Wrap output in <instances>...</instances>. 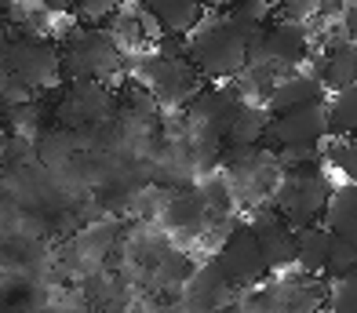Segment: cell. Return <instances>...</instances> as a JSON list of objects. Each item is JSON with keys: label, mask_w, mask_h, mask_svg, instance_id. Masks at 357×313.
Wrapping results in <instances>:
<instances>
[{"label": "cell", "mask_w": 357, "mask_h": 313, "mask_svg": "<svg viewBox=\"0 0 357 313\" xmlns=\"http://www.w3.org/2000/svg\"><path fill=\"white\" fill-rule=\"evenodd\" d=\"M248 44L252 37L234 15H208L190 33V62L212 80H237L248 70Z\"/></svg>", "instance_id": "cell-1"}, {"label": "cell", "mask_w": 357, "mask_h": 313, "mask_svg": "<svg viewBox=\"0 0 357 313\" xmlns=\"http://www.w3.org/2000/svg\"><path fill=\"white\" fill-rule=\"evenodd\" d=\"M62 66L70 80H117L124 73V47L113 40L109 29L77 26L62 40Z\"/></svg>", "instance_id": "cell-2"}, {"label": "cell", "mask_w": 357, "mask_h": 313, "mask_svg": "<svg viewBox=\"0 0 357 313\" xmlns=\"http://www.w3.org/2000/svg\"><path fill=\"white\" fill-rule=\"evenodd\" d=\"M0 77L19 80L22 88H29L33 95L52 91L62 84L66 66H62V47H55L44 37H11L8 55L0 62Z\"/></svg>", "instance_id": "cell-3"}, {"label": "cell", "mask_w": 357, "mask_h": 313, "mask_svg": "<svg viewBox=\"0 0 357 313\" xmlns=\"http://www.w3.org/2000/svg\"><path fill=\"white\" fill-rule=\"evenodd\" d=\"M332 190L335 186L324 178V171L317 164L299 168V171H284L281 186H278V211L284 215V222L291 229H306L328 211Z\"/></svg>", "instance_id": "cell-4"}, {"label": "cell", "mask_w": 357, "mask_h": 313, "mask_svg": "<svg viewBox=\"0 0 357 313\" xmlns=\"http://www.w3.org/2000/svg\"><path fill=\"white\" fill-rule=\"evenodd\" d=\"M306 47H310V33L303 22H270L248 44V70H270L278 77L281 70H291L306 59Z\"/></svg>", "instance_id": "cell-5"}, {"label": "cell", "mask_w": 357, "mask_h": 313, "mask_svg": "<svg viewBox=\"0 0 357 313\" xmlns=\"http://www.w3.org/2000/svg\"><path fill=\"white\" fill-rule=\"evenodd\" d=\"M113 113V95L99 80H70L55 102V124L62 131H84V128H102V121Z\"/></svg>", "instance_id": "cell-6"}, {"label": "cell", "mask_w": 357, "mask_h": 313, "mask_svg": "<svg viewBox=\"0 0 357 313\" xmlns=\"http://www.w3.org/2000/svg\"><path fill=\"white\" fill-rule=\"evenodd\" d=\"M215 262H219V270H222L230 288H255L270 273L266 259H263V248H259L255 226H237L234 234L222 241Z\"/></svg>", "instance_id": "cell-7"}, {"label": "cell", "mask_w": 357, "mask_h": 313, "mask_svg": "<svg viewBox=\"0 0 357 313\" xmlns=\"http://www.w3.org/2000/svg\"><path fill=\"white\" fill-rule=\"evenodd\" d=\"M139 70V80L146 84V91H150L153 98H160V102H183V98H197V70H193V62L183 59H160L157 52L153 55H142L135 62Z\"/></svg>", "instance_id": "cell-8"}, {"label": "cell", "mask_w": 357, "mask_h": 313, "mask_svg": "<svg viewBox=\"0 0 357 313\" xmlns=\"http://www.w3.org/2000/svg\"><path fill=\"white\" fill-rule=\"evenodd\" d=\"M328 131L332 121H328V102H324V106H306L296 113L270 117L266 139L273 142V150H288V146H317Z\"/></svg>", "instance_id": "cell-9"}, {"label": "cell", "mask_w": 357, "mask_h": 313, "mask_svg": "<svg viewBox=\"0 0 357 313\" xmlns=\"http://www.w3.org/2000/svg\"><path fill=\"white\" fill-rule=\"evenodd\" d=\"M324 84L314 77V73H288V77H278L273 91L266 95V113L270 117H281V113H296V109H306V106H324Z\"/></svg>", "instance_id": "cell-10"}, {"label": "cell", "mask_w": 357, "mask_h": 313, "mask_svg": "<svg viewBox=\"0 0 357 313\" xmlns=\"http://www.w3.org/2000/svg\"><path fill=\"white\" fill-rule=\"evenodd\" d=\"M314 77L324 84L328 95L357 88V40H335L324 47V55L317 59Z\"/></svg>", "instance_id": "cell-11"}, {"label": "cell", "mask_w": 357, "mask_h": 313, "mask_svg": "<svg viewBox=\"0 0 357 313\" xmlns=\"http://www.w3.org/2000/svg\"><path fill=\"white\" fill-rule=\"evenodd\" d=\"M255 234H259V248H263L266 270H284L291 262H299V234L284 219H273L266 211V215L259 219Z\"/></svg>", "instance_id": "cell-12"}, {"label": "cell", "mask_w": 357, "mask_h": 313, "mask_svg": "<svg viewBox=\"0 0 357 313\" xmlns=\"http://www.w3.org/2000/svg\"><path fill=\"white\" fill-rule=\"evenodd\" d=\"M146 11L160 22V29L175 33V37H190L208 19L201 0H146Z\"/></svg>", "instance_id": "cell-13"}, {"label": "cell", "mask_w": 357, "mask_h": 313, "mask_svg": "<svg viewBox=\"0 0 357 313\" xmlns=\"http://www.w3.org/2000/svg\"><path fill=\"white\" fill-rule=\"evenodd\" d=\"M324 226H328L335 237H347L350 244H357V183L332 190L328 211H324Z\"/></svg>", "instance_id": "cell-14"}, {"label": "cell", "mask_w": 357, "mask_h": 313, "mask_svg": "<svg viewBox=\"0 0 357 313\" xmlns=\"http://www.w3.org/2000/svg\"><path fill=\"white\" fill-rule=\"evenodd\" d=\"M299 234V266L303 273H310V277H324V266H328V252H332V241L335 234L328 226H306V229H296Z\"/></svg>", "instance_id": "cell-15"}, {"label": "cell", "mask_w": 357, "mask_h": 313, "mask_svg": "<svg viewBox=\"0 0 357 313\" xmlns=\"http://www.w3.org/2000/svg\"><path fill=\"white\" fill-rule=\"evenodd\" d=\"M270 131V113L266 106H252V102H241L234 121H230V131H226V142L230 146H259Z\"/></svg>", "instance_id": "cell-16"}, {"label": "cell", "mask_w": 357, "mask_h": 313, "mask_svg": "<svg viewBox=\"0 0 357 313\" xmlns=\"http://www.w3.org/2000/svg\"><path fill=\"white\" fill-rule=\"evenodd\" d=\"M208 219L212 215H208V208L201 204L197 193H178V197H172V201L165 204V222L172 229H178V234H190V237L201 234Z\"/></svg>", "instance_id": "cell-17"}, {"label": "cell", "mask_w": 357, "mask_h": 313, "mask_svg": "<svg viewBox=\"0 0 357 313\" xmlns=\"http://www.w3.org/2000/svg\"><path fill=\"white\" fill-rule=\"evenodd\" d=\"M230 291V284H226V277L219 270V262L212 259L208 266H201L197 273H190V303L197 310H212L219 306V299Z\"/></svg>", "instance_id": "cell-18"}, {"label": "cell", "mask_w": 357, "mask_h": 313, "mask_svg": "<svg viewBox=\"0 0 357 313\" xmlns=\"http://www.w3.org/2000/svg\"><path fill=\"white\" fill-rule=\"evenodd\" d=\"M197 197H201V204L208 208V215H219V219H226L234 211V204H237L234 183L222 178V175H208L204 183L197 186Z\"/></svg>", "instance_id": "cell-19"}, {"label": "cell", "mask_w": 357, "mask_h": 313, "mask_svg": "<svg viewBox=\"0 0 357 313\" xmlns=\"http://www.w3.org/2000/svg\"><path fill=\"white\" fill-rule=\"evenodd\" d=\"M328 121H332L335 135L357 139V88L339 91L335 98H328Z\"/></svg>", "instance_id": "cell-20"}, {"label": "cell", "mask_w": 357, "mask_h": 313, "mask_svg": "<svg viewBox=\"0 0 357 313\" xmlns=\"http://www.w3.org/2000/svg\"><path fill=\"white\" fill-rule=\"evenodd\" d=\"M128 0H77V22L88 29H102L117 19V11Z\"/></svg>", "instance_id": "cell-21"}, {"label": "cell", "mask_w": 357, "mask_h": 313, "mask_svg": "<svg viewBox=\"0 0 357 313\" xmlns=\"http://www.w3.org/2000/svg\"><path fill=\"white\" fill-rule=\"evenodd\" d=\"M357 270V244H350L347 237H335L332 241V252H328V266H324V277L328 281H343Z\"/></svg>", "instance_id": "cell-22"}, {"label": "cell", "mask_w": 357, "mask_h": 313, "mask_svg": "<svg viewBox=\"0 0 357 313\" xmlns=\"http://www.w3.org/2000/svg\"><path fill=\"white\" fill-rule=\"evenodd\" d=\"M328 160L335 164L339 171H347L350 175V183H357V139H343L339 135L335 142H328Z\"/></svg>", "instance_id": "cell-23"}, {"label": "cell", "mask_w": 357, "mask_h": 313, "mask_svg": "<svg viewBox=\"0 0 357 313\" xmlns=\"http://www.w3.org/2000/svg\"><path fill=\"white\" fill-rule=\"evenodd\" d=\"M273 8L284 11L288 22H303V26H306V19H310V15L321 11L317 0H273Z\"/></svg>", "instance_id": "cell-24"}, {"label": "cell", "mask_w": 357, "mask_h": 313, "mask_svg": "<svg viewBox=\"0 0 357 313\" xmlns=\"http://www.w3.org/2000/svg\"><path fill=\"white\" fill-rule=\"evenodd\" d=\"M237 0H201V8L204 15H222V11H234Z\"/></svg>", "instance_id": "cell-25"}, {"label": "cell", "mask_w": 357, "mask_h": 313, "mask_svg": "<svg viewBox=\"0 0 357 313\" xmlns=\"http://www.w3.org/2000/svg\"><path fill=\"white\" fill-rule=\"evenodd\" d=\"M37 4H40L44 11H55V15H62V11H77V0H37Z\"/></svg>", "instance_id": "cell-26"}, {"label": "cell", "mask_w": 357, "mask_h": 313, "mask_svg": "<svg viewBox=\"0 0 357 313\" xmlns=\"http://www.w3.org/2000/svg\"><path fill=\"white\" fill-rule=\"evenodd\" d=\"M317 4H321V11H324V15H335V11L343 15V11H347V4H350V0H317Z\"/></svg>", "instance_id": "cell-27"}, {"label": "cell", "mask_w": 357, "mask_h": 313, "mask_svg": "<svg viewBox=\"0 0 357 313\" xmlns=\"http://www.w3.org/2000/svg\"><path fill=\"white\" fill-rule=\"evenodd\" d=\"M0 121H4V102H0Z\"/></svg>", "instance_id": "cell-28"}, {"label": "cell", "mask_w": 357, "mask_h": 313, "mask_svg": "<svg viewBox=\"0 0 357 313\" xmlns=\"http://www.w3.org/2000/svg\"><path fill=\"white\" fill-rule=\"evenodd\" d=\"M128 4H132V0H128ZM139 4H146V0H139Z\"/></svg>", "instance_id": "cell-29"}]
</instances>
